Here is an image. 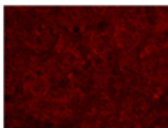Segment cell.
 Here are the masks:
<instances>
[]
</instances>
